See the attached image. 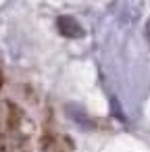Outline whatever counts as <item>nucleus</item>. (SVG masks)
Wrapping results in <instances>:
<instances>
[{
    "mask_svg": "<svg viewBox=\"0 0 150 152\" xmlns=\"http://www.w3.org/2000/svg\"><path fill=\"white\" fill-rule=\"evenodd\" d=\"M56 27H59V31L65 38H81L83 36V27L73 17H67V15H63V17L56 19Z\"/></svg>",
    "mask_w": 150,
    "mask_h": 152,
    "instance_id": "obj_1",
    "label": "nucleus"
},
{
    "mask_svg": "<svg viewBox=\"0 0 150 152\" xmlns=\"http://www.w3.org/2000/svg\"><path fill=\"white\" fill-rule=\"evenodd\" d=\"M46 152H73V142L65 135H50L44 142Z\"/></svg>",
    "mask_w": 150,
    "mask_h": 152,
    "instance_id": "obj_2",
    "label": "nucleus"
},
{
    "mask_svg": "<svg viewBox=\"0 0 150 152\" xmlns=\"http://www.w3.org/2000/svg\"><path fill=\"white\" fill-rule=\"evenodd\" d=\"M146 38H148V42H150V21H148V25H146Z\"/></svg>",
    "mask_w": 150,
    "mask_h": 152,
    "instance_id": "obj_3",
    "label": "nucleus"
},
{
    "mask_svg": "<svg viewBox=\"0 0 150 152\" xmlns=\"http://www.w3.org/2000/svg\"><path fill=\"white\" fill-rule=\"evenodd\" d=\"M0 83H2V73H0Z\"/></svg>",
    "mask_w": 150,
    "mask_h": 152,
    "instance_id": "obj_4",
    "label": "nucleus"
}]
</instances>
